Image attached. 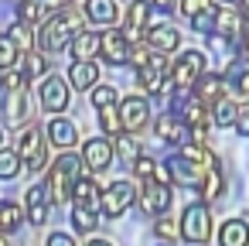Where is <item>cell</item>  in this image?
Instances as JSON below:
<instances>
[{
  "label": "cell",
  "mask_w": 249,
  "mask_h": 246,
  "mask_svg": "<svg viewBox=\"0 0 249 246\" xmlns=\"http://www.w3.org/2000/svg\"><path fill=\"white\" fill-rule=\"evenodd\" d=\"M235 130H239L242 137H249V113H239V120H235Z\"/></svg>",
  "instance_id": "cell-46"
},
{
  "label": "cell",
  "mask_w": 249,
  "mask_h": 246,
  "mask_svg": "<svg viewBox=\"0 0 249 246\" xmlns=\"http://www.w3.org/2000/svg\"><path fill=\"white\" fill-rule=\"evenodd\" d=\"M205 55L201 52H184L178 62H174V69H171V79H174V86L178 89H188V86H195L205 72Z\"/></svg>",
  "instance_id": "cell-4"
},
{
  "label": "cell",
  "mask_w": 249,
  "mask_h": 246,
  "mask_svg": "<svg viewBox=\"0 0 249 246\" xmlns=\"http://www.w3.org/2000/svg\"><path fill=\"white\" fill-rule=\"evenodd\" d=\"M18 171H21V154L0 151V178H18Z\"/></svg>",
  "instance_id": "cell-33"
},
{
  "label": "cell",
  "mask_w": 249,
  "mask_h": 246,
  "mask_svg": "<svg viewBox=\"0 0 249 246\" xmlns=\"http://www.w3.org/2000/svg\"><path fill=\"white\" fill-rule=\"evenodd\" d=\"M215 18H218V11H205V14H198V18H195V31H201V35L215 31Z\"/></svg>",
  "instance_id": "cell-42"
},
{
  "label": "cell",
  "mask_w": 249,
  "mask_h": 246,
  "mask_svg": "<svg viewBox=\"0 0 249 246\" xmlns=\"http://www.w3.org/2000/svg\"><path fill=\"white\" fill-rule=\"evenodd\" d=\"M147 116H150L147 99H140V96H126V99H123V106H120V120H123V130H126V133L143 130V127H147Z\"/></svg>",
  "instance_id": "cell-11"
},
{
  "label": "cell",
  "mask_w": 249,
  "mask_h": 246,
  "mask_svg": "<svg viewBox=\"0 0 249 246\" xmlns=\"http://www.w3.org/2000/svg\"><path fill=\"white\" fill-rule=\"evenodd\" d=\"M0 246H11V243H7V239H4V236H0Z\"/></svg>",
  "instance_id": "cell-52"
},
{
  "label": "cell",
  "mask_w": 249,
  "mask_h": 246,
  "mask_svg": "<svg viewBox=\"0 0 249 246\" xmlns=\"http://www.w3.org/2000/svg\"><path fill=\"white\" fill-rule=\"evenodd\" d=\"M45 133H48V140L58 144V147H72L75 137H79V133H75V123H69V120H52Z\"/></svg>",
  "instance_id": "cell-25"
},
{
  "label": "cell",
  "mask_w": 249,
  "mask_h": 246,
  "mask_svg": "<svg viewBox=\"0 0 249 246\" xmlns=\"http://www.w3.org/2000/svg\"><path fill=\"white\" fill-rule=\"evenodd\" d=\"M96 79H99V69H96L92 62H72V69H69V82H72V89H79V93L96 89Z\"/></svg>",
  "instance_id": "cell-20"
},
{
  "label": "cell",
  "mask_w": 249,
  "mask_h": 246,
  "mask_svg": "<svg viewBox=\"0 0 249 246\" xmlns=\"http://www.w3.org/2000/svg\"><path fill=\"white\" fill-rule=\"evenodd\" d=\"M7 35H11V41H14L24 55L31 52V41H35V38H31V28H28V24H11V31H7Z\"/></svg>",
  "instance_id": "cell-34"
},
{
  "label": "cell",
  "mask_w": 249,
  "mask_h": 246,
  "mask_svg": "<svg viewBox=\"0 0 249 246\" xmlns=\"http://www.w3.org/2000/svg\"><path fill=\"white\" fill-rule=\"evenodd\" d=\"M181 11L195 21L198 14H205V11H212V7H208V0H181Z\"/></svg>",
  "instance_id": "cell-41"
},
{
  "label": "cell",
  "mask_w": 249,
  "mask_h": 246,
  "mask_svg": "<svg viewBox=\"0 0 249 246\" xmlns=\"http://www.w3.org/2000/svg\"><path fill=\"white\" fill-rule=\"evenodd\" d=\"M82 35V18L75 11H62V14H52V21L41 24V48L45 52H65L72 48V41Z\"/></svg>",
  "instance_id": "cell-2"
},
{
  "label": "cell",
  "mask_w": 249,
  "mask_h": 246,
  "mask_svg": "<svg viewBox=\"0 0 249 246\" xmlns=\"http://www.w3.org/2000/svg\"><path fill=\"white\" fill-rule=\"evenodd\" d=\"M181 232H184L188 243H201V246L208 243V236H212V215H208L205 202L184 205V212H181Z\"/></svg>",
  "instance_id": "cell-3"
},
{
  "label": "cell",
  "mask_w": 249,
  "mask_h": 246,
  "mask_svg": "<svg viewBox=\"0 0 249 246\" xmlns=\"http://www.w3.org/2000/svg\"><path fill=\"white\" fill-rule=\"evenodd\" d=\"M160 246H171V243H160Z\"/></svg>",
  "instance_id": "cell-55"
},
{
  "label": "cell",
  "mask_w": 249,
  "mask_h": 246,
  "mask_svg": "<svg viewBox=\"0 0 249 246\" xmlns=\"http://www.w3.org/2000/svg\"><path fill=\"white\" fill-rule=\"evenodd\" d=\"M167 55H150V62L140 69V86H143V93H150V96H160L164 93V86H167Z\"/></svg>",
  "instance_id": "cell-7"
},
{
  "label": "cell",
  "mask_w": 249,
  "mask_h": 246,
  "mask_svg": "<svg viewBox=\"0 0 249 246\" xmlns=\"http://www.w3.org/2000/svg\"><path fill=\"white\" fill-rule=\"evenodd\" d=\"M24 58H28V62H24V65H28V72H24L28 79H48V58H45L41 52H28Z\"/></svg>",
  "instance_id": "cell-28"
},
{
  "label": "cell",
  "mask_w": 249,
  "mask_h": 246,
  "mask_svg": "<svg viewBox=\"0 0 249 246\" xmlns=\"http://www.w3.org/2000/svg\"><path fill=\"white\" fill-rule=\"evenodd\" d=\"M82 161H86L89 171H106V168L113 164V144H109L106 137L86 140V144H82Z\"/></svg>",
  "instance_id": "cell-12"
},
{
  "label": "cell",
  "mask_w": 249,
  "mask_h": 246,
  "mask_svg": "<svg viewBox=\"0 0 249 246\" xmlns=\"http://www.w3.org/2000/svg\"><path fill=\"white\" fill-rule=\"evenodd\" d=\"M154 130H157V137L164 140V144H184L188 147V137H191V127H188V120L184 116H178V113H164L157 123H154Z\"/></svg>",
  "instance_id": "cell-8"
},
{
  "label": "cell",
  "mask_w": 249,
  "mask_h": 246,
  "mask_svg": "<svg viewBox=\"0 0 249 246\" xmlns=\"http://www.w3.org/2000/svg\"><path fill=\"white\" fill-rule=\"evenodd\" d=\"M188 246H201V243H188Z\"/></svg>",
  "instance_id": "cell-54"
},
{
  "label": "cell",
  "mask_w": 249,
  "mask_h": 246,
  "mask_svg": "<svg viewBox=\"0 0 249 246\" xmlns=\"http://www.w3.org/2000/svg\"><path fill=\"white\" fill-rule=\"evenodd\" d=\"M0 144H4V130H0Z\"/></svg>",
  "instance_id": "cell-53"
},
{
  "label": "cell",
  "mask_w": 249,
  "mask_h": 246,
  "mask_svg": "<svg viewBox=\"0 0 249 246\" xmlns=\"http://www.w3.org/2000/svg\"><path fill=\"white\" fill-rule=\"evenodd\" d=\"M45 130H38V127H28L24 133H21V161L28 164V171H41L45 168Z\"/></svg>",
  "instance_id": "cell-5"
},
{
  "label": "cell",
  "mask_w": 249,
  "mask_h": 246,
  "mask_svg": "<svg viewBox=\"0 0 249 246\" xmlns=\"http://www.w3.org/2000/svg\"><path fill=\"white\" fill-rule=\"evenodd\" d=\"M99 123H103L106 133H120V130H123V120H120L116 110H99Z\"/></svg>",
  "instance_id": "cell-38"
},
{
  "label": "cell",
  "mask_w": 249,
  "mask_h": 246,
  "mask_svg": "<svg viewBox=\"0 0 249 246\" xmlns=\"http://www.w3.org/2000/svg\"><path fill=\"white\" fill-rule=\"evenodd\" d=\"M0 120L7 127H24V120H28V89L0 93Z\"/></svg>",
  "instance_id": "cell-6"
},
{
  "label": "cell",
  "mask_w": 249,
  "mask_h": 246,
  "mask_svg": "<svg viewBox=\"0 0 249 246\" xmlns=\"http://www.w3.org/2000/svg\"><path fill=\"white\" fill-rule=\"evenodd\" d=\"M48 205H52L48 188H41V185L28 188V219H31L35 226H41V222L48 219Z\"/></svg>",
  "instance_id": "cell-21"
},
{
  "label": "cell",
  "mask_w": 249,
  "mask_h": 246,
  "mask_svg": "<svg viewBox=\"0 0 249 246\" xmlns=\"http://www.w3.org/2000/svg\"><path fill=\"white\" fill-rule=\"evenodd\" d=\"M212 120H215V127H229V123H235V120H239V110H235V103L222 99V103L212 110Z\"/></svg>",
  "instance_id": "cell-30"
},
{
  "label": "cell",
  "mask_w": 249,
  "mask_h": 246,
  "mask_svg": "<svg viewBox=\"0 0 249 246\" xmlns=\"http://www.w3.org/2000/svg\"><path fill=\"white\" fill-rule=\"evenodd\" d=\"M18 52H21V48L11 41V35H0V69H7V72H11L14 62H18Z\"/></svg>",
  "instance_id": "cell-32"
},
{
  "label": "cell",
  "mask_w": 249,
  "mask_h": 246,
  "mask_svg": "<svg viewBox=\"0 0 249 246\" xmlns=\"http://www.w3.org/2000/svg\"><path fill=\"white\" fill-rule=\"evenodd\" d=\"M21 215H24L21 205L0 198V232H14V229H21Z\"/></svg>",
  "instance_id": "cell-26"
},
{
  "label": "cell",
  "mask_w": 249,
  "mask_h": 246,
  "mask_svg": "<svg viewBox=\"0 0 249 246\" xmlns=\"http://www.w3.org/2000/svg\"><path fill=\"white\" fill-rule=\"evenodd\" d=\"M133 171H137V178H143V181H157L160 161H154V157H140V161L133 164Z\"/></svg>",
  "instance_id": "cell-36"
},
{
  "label": "cell",
  "mask_w": 249,
  "mask_h": 246,
  "mask_svg": "<svg viewBox=\"0 0 249 246\" xmlns=\"http://www.w3.org/2000/svg\"><path fill=\"white\" fill-rule=\"evenodd\" d=\"M41 4H45L48 11H58V14H62V11L69 7V0H41Z\"/></svg>",
  "instance_id": "cell-47"
},
{
  "label": "cell",
  "mask_w": 249,
  "mask_h": 246,
  "mask_svg": "<svg viewBox=\"0 0 249 246\" xmlns=\"http://www.w3.org/2000/svg\"><path fill=\"white\" fill-rule=\"evenodd\" d=\"M154 229H157V236H164V239H174V236H178V222H171L167 215H160Z\"/></svg>",
  "instance_id": "cell-43"
},
{
  "label": "cell",
  "mask_w": 249,
  "mask_h": 246,
  "mask_svg": "<svg viewBox=\"0 0 249 246\" xmlns=\"http://www.w3.org/2000/svg\"><path fill=\"white\" fill-rule=\"evenodd\" d=\"M215 195H222V174H218V171H208V174L201 178V198L208 202V198H215Z\"/></svg>",
  "instance_id": "cell-37"
},
{
  "label": "cell",
  "mask_w": 249,
  "mask_h": 246,
  "mask_svg": "<svg viewBox=\"0 0 249 246\" xmlns=\"http://www.w3.org/2000/svg\"><path fill=\"white\" fill-rule=\"evenodd\" d=\"M239 35H242V14L232 11V7L218 11V18H215V38H222V41L232 45V38H239Z\"/></svg>",
  "instance_id": "cell-17"
},
{
  "label": "cell",
  "mask_w": 249,
  "mask_h": 246,
  "mask_svg": "<svg viewBox=\"0 0 249 246\" xmlns=\"http://www.w3.org/2000/svg\"><path fill=\"white\" fill-rule=\"evenodd\" d=\"M232 82H235V89L242 93V96H249V65H232Z\"/></svg>",
  "instance_id": "cell-40"
},
{
  "label": "cell",
  "mask_w": 249,
  "mask_h": 246,
  "mask_svg": "<svg viewBox=\"0 0 249 246\" xmlns=\"http://www.w3.org/2000/svg\"><path fill=\"white\" fill-rule=\"evenodd\" d=\"M48 246H75V243H72L69 232H52V236H48Z\"/></svg>",
  "instance_id": "cell-45"
},
{
  "label": "cell",
  "mask_w": 249,
  "mask_h": 246,
  "mask_svg": "<svg viewBox=\"0 0 249 246\" xmlns=\"http://www.w3.org/2000/svg\"><path fill=\"white\" fill-rule=\"evenodd\" d=\"M181 157H184V161H188V168H191L195 174H201V178H205L208 171H215V168H212V164H215V157H212V151H208V147H201V144H188V147L181 151Z\"/></svg>",
  "instance_id": "cell-18"
},
{
  "label": "cell",
  "mask_w": 249,
  "mask_h": 246,
  "mask_svg": "<svg viewBox=\"0 0 249 246\" xmlns=\"http://www.w3.org/2000/svg\"><path fill=\"white\" fill-rule=\"evenodd\" d=\"M171 205V185H160V181H147L143 191H140V208L147 215H164Z\"/></svg>",
  "instance_id": "cell-13"
},
{
  "label": "cell",
  "mask_w": 249,
  "mask_h": 246,
  "mask_svg": "<svg viewBox=\"0 0 249 246\" xmlns=\"http://www.w3.org/2000/svg\"><path fill=\"white\" fill-rule=\"evenodd\" d=\"M242 52H246V58H249V35L242 38Z\"/></svg>",
  "instance_id": "cell-50"
},
{
  "label": "cell",
  "mask_w": 249,
  "mask_h": 246,
  "mask_svg": "<svg viewBox=\"0 0 249 246\" xmlns=\"http://www.w3.org/2000/svg\"><path fill=\"white\" fill-rule=\"evenodd\" d=\"M109 65H123V62H130V55H133V48H130V38H126V31H106L103 35V52H99Z\"/></svg>",
  "instance_id": "cell-10"
},
{
  "label": "cell",
  "mask_w": 249,
  "mask_h": 246,
  "mask_svg": "<svg viewBox=\"0 0 249 246\" xmlns=\"http://www.w3.org/2000/svg\"><path fill=\"white\" fill-rule=\"evenodd\" d=\"M86 246H113L109 239H92V243H86Z\"/></svg>",
  "instance_id": "cell-49"
},
{
  "label": "cell",
  "mask_w": 249,
  "mask_h": 246,
  "mask_svg": "<svg viewBox=\"0 0 249 246\" xmlns=\"http://www.w3.org/2000/svg\"><path fill=\"white\" fill-rule=\"evenodd\" d=\"M130 205H133V185H130V181H116V185H109V188L103 191V212H106L109 219L123 215Z\"/></svg>",
  "instance_id": "cell-9"
},
{
  "label": "cell",
  "mask_w": 249,
  "mask_h": 246,
  "mask_svg": "<svg viewBox=\"0 0 249 246\" xmlns=\"http://www.w3.org/2000/svg\"><path fill=\"white\" fill-rule=\"evenodd\" d=\"M150 55H154V52H147L143 45H133V55H130V62H133V69L140 72V69H143V65L150 62Z\"/></svg>",
  "instance_id": "cell-44"
},
{
  "label": "cell",
  "mask_w": 249,
  "mask_h": 246,
  "mask_svg": "<svg viewBox=\"0 0 249 246\" xmlns=\"http://www.w3.org/2000/svg\"><path fill=\"white\" fill-rule=\"evenodd\" d=\"M72 226H75L79 232H92V229L99 226V212H96V208H86V205H75V208H72Z\"/></svg>",
  "instance_id": "cell-27"
},
{
  "label": "cell",
  "mask_w": 249,
  "mask_h": 246,
  "mask_svg": "<svg viewBox=\"0 0 249 246\" xmlns=\"http://www.w3.org/2000/svg\"><path fill=\"white\" fill-rule=\"evenodd\" d=\"M178 0H150V7H160V11H167V7H174Z\"/></svg>",
  "instance_id": "cell-48"
},
{
  "label": "cell",
  "mask_w": 249,
  "mask_h": 246,
  "mask_svg": "<svg viewBox=\"0 0 249 246\" xmlns=\"http://www.w3.org/2000/svg\"><path fill=\"white\" fill-rule=\"evenodd\" d=\"M239 7H242V14H249V0H239Z\"/></svg>",
  "instance_id": "cell-51"
},
{
  "label": "cell",
  "mask_w": 249,
  "mask_h": 246,
  "mask_svg": "<svg viewBox=\"0 0 249 246\" xmlns=\"http://www.w3.org/2000/svg\"><path fill=\"white\" fill-rule=\"evenodd\" d=\"M41 106H45L48 113H62V110L69 106V86H65L58 76H48V79L41 82Z\"/></svg>",
  "instance_id": "cell-14"
},
{
  "label": "cell",
  "mask_w": 249,
  "mask_h": 246,
  "mask_svg": "<svg viewBox=\"0 0 249 246\" xmlns=\"http://www.w3.org/2000/svg\"><path fill=\"white\" fill-rule=\"evenodd\" d=\"M82 157L79 154H62L55 164H52V174H48V198H52V205H65L72 195H75V188H79V181H82Z\"/></svg>",
  "instance_id": "cell-1"
},
{
  "label": "cell",
  "mask_w": 249,
  "mask_h": 246,
  "mask_svg": "<svg viewBox=\"0 0 249 246\" xmlns=\"http://www.w3.org/2000/svg\"><path fill=\"white\" fill-rule=\"evenodd\" d=\"M113 103H116V89H113V86H96V89H92V106H99V110H116Z\"/></svg>",
  "instance_id": "cell-35"
},
{
  "label": "cell",
  "mask_w": 249,
  "mask_h": 246,
  "mask_svg": "<svg viewBox=\"0 0 249 246\" xmlns=\"http://www.w3.org/2000/svg\"><path fill=\"white\" fill-rule=\"evenodd\" d=\"M21 89H28V76H21V72H4V93H21Z\"/></svg>",
  "instance_id": "cell-39"
},
{
  "label": "cell",
  "mask_w": 249,
  "mask_h": 246,
  "mask_svg": "<svg viewBox=\"0 0 249 246\" xmlns=\"http://www.w3.org/2000/svg\"><path fill=\"white\" fill-rule=\"evenodd\" d=\"M218 243L222 246H246L249 243V222L246 219H225L218 229Z\"/></svg>",
  "instance_id": "cell-19"
},
{
  "label": "cell",
  "mask_w": 249,
  "mask_h": 246,
  "mask_svg": "<svg viewBox=\"0 0 249 246\" xmlns=\"http://www.w3.org/2000/svg\"><path fill=\"white\" fill-rule=\"evenodd\" d=\"M147 18H150V4H143V0H133L130 11H126V38H137V35L147 28Z\"/></svg>",
  "instance_id": "cell-24"
},
{
  "label": "cell",
  "mask_w": 249,
  "mask_h": 246,
  "mask_svg": "<svg viewBox=\"0 0 249 246\" xmlns=\"http://www.w3.org/2000/svg\"><path fill=\"white\" fill-rule=\"evenodd\" d=\"M41 11H45V4L41 0H21L18 4V18H21V24H38V18H41Z\"/></svg>",
  "instance_id": "cell-29"
},
{
  "label": "cell",
  "mask_w": 249,
  "mask_h": 246,
  "mask_svg": "<svg viewBox=\"0 0 249 246\" xmlns=\"http://www.w3.org/2000/svg\"><path fill=\"white\" fill-rule=\"evenodd\" d=\"M116 154H120V161H126L130 168L140 161V147H137V140H130L126 133H120V140H116Z\"/></svg>",
  "instance_id": "cell-31"
},
{
  "label": "cell",
  "mask_w": 249,
  "mask_h": 246,
  "mask_svg": "<svg viewBox=\"0 0 249 246\" xmlns=\"http://www.w3.org/2000/svg\"><path fill=\"white\" fill-rule=\"evenodd\" d=\"M147 45H150L157 55H167V52H174V48L181 45V35H178L171 24H154V28H147Z\"/></svg>",
  "instance_id": "cell-15"
},
{
  "label": "cell",
  "mask_w": 249,
  "mask_h": 246,
  "mask_svg": "<svg viewBox=\"0 0 249 246\" xmlns=\"http://www.w3.org/2000/svg\"><path fill=\"white\" fill-rule=\"evenodd\" d=\"M86 18L99 28L106 24H116V4L113 0H86Z\"/></svg>",
  "instance_id": "cell-22"
},
{
  "label": "cell",
  "mask_w": 249,
  "mask_h": 246,
  "mask_svg": "<svg viewBox=\"0 0 249 246\" xmlns=\"http://www.w3.org/2000/svg\"><path fill=\"white\" fill-rule=\"evenodd\" d=\"M69 52H72V58H75V62H89L96 52H103V35H89V31H82V35L72 41V48H69Z\"/></svg>",
  "instance_id": "cell-23"
},
{
  "label": "cell",
  "mask_w": 249,
  "mask_h": 246,
  "mask_svg": "<svg viewBox=\"0 0 249 246\" xmlns=\"http://www.w3.org/2000/svg\"><path fill=\"white\" fill-rule=\"evenodd\" d=\"M222 93H225V82H222V76H201L198 82H195V99L198 103H208L212 110L222 103Z\"/></svg>",
  "instance_id": "cell-16"
}]
</instances>
